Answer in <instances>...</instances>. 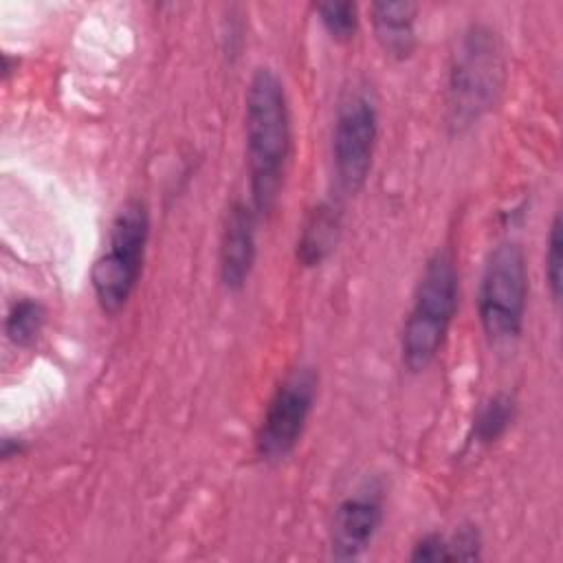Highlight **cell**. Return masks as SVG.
Segmentation results:
<instances>
[{"label":"cell","instance_id":"cell-3","mask_svg":"<svg viewBox=\"0 0 563 563\" xmlns=\"http://www.w3.org/2000/svg\"><path fill=\"white\" fill-rule=\"evenodd\" d=\"M504 84L497 35L482 24L468 26L453 53L446 81V119L455 132L471 128L490 110Z\"/></svg>","mask_w":563,"mask_h":563},{"label":"cell","instance_id":"cell-8","mask_svg":"<svg viewBox=\"0 0 563 563\" xmlns=\"http://www.w3.org/2000/svg\"><path fill=\"white\" fill-rule=\"evenodd\" d=\"M383 523V495L376 486H365L345 497L332 517L330 548L339 561L358 559L374 541Z\"/></svg>","mask_w":563,"mask_h":563},{"label":"cell","instance_id":"cell-17","mask_svg":"<svg viewBox=\"0 0 563 563\" xmlns=\"http://www.w3.org/2000/svg\"><path fill=\"white\" fill-rule=\"evenodd\" d=\"M24 451H26L24 440H20V438H4V440H2V457H4V460L18 457V455H22Z\"/></svg>","mask_w":563,"mask_h":563},{"label":"cell","instance_id":"cell-6","mask_svg":"<svg viewBox=\"0 0 563 563\" xmlns=\"http://www.w3.org/2000/svg\"><path fill=\"white\" fill-rule=\"evenodd\" d=\"M317 383V372L299 365L275 387L255 435L260 460L275 464L295 451L314 405Z\"/></svg>","mask_w":563,"mask_h":563},{"label":"cell","instance_id":"cell-12","mask_svg":"<svg viewBox=\"0 0 563 563\" xmlns=\"http://www.w3.org/2000/svg\"><path fill=\"white\" fill-rule=\"evenodd\" d=\"M479 556V537L475 530L464 528L455 537L444 534H427L422 537L413 550L411 561H471Z\"/></svg>","mask_w":563,"mask_h":563},{"label":"cell","instance_id":"cell-11","mask_svg":"<svg viewBox=\"0 0 563 563\" xmlns=\"http://www.w3.org/2000/svg\"><path fill=\"white\" fill-rule=\"evenodd\" d=\"M341 233V207L332 200H323L306 216L297 238V260L303 266H319L339 242Z\"/></svg>","mask_w":563,"mask_h":563},{"label":"cell","instance_id":"cell-10","mask_svg":"<svg viewBox=\"0 0 563 563\" xmlns=\"http://www.w3.org/2000/svg\"><path fill=\"white\" fill-rule=\"evenodd\" d=\"M376 42L385 55L407 59L416 48V13L413 2H374L369 7Z\"/></svg>","mask_w":563,"mask_h":563},{"label":"cell","instance_id":"cell-13","mask_svg":"<svg viewBox=\"0 0 563 563\" xmlns=\"http://www.w3.org/2000/svg\"><path fill=\"white\" fill-rule=\"evenodd\" d=\"M515 398L510 394H495L488 398L473 420V438L479 444L497 442L515 420Z\"/></svg>","mask_w":563,"mask_h":563},{"label":"cell","instance_id":"cell-4","mask_svg":"<svg viewBox=\"0 0 563 563\" xmlns=\"http://www.w3.org/2000/svg\"><path fill=\"white\" fill-rule=\"evenodd\" d=\"M150 238L147 207L132 198L114 216L110 224L108 246L90 271V284L99 308L117 314L134 292Z\"/></svg>","mask_w":563,"mask_h":563},{"label":"cell","instance_id":"cell-16","mask_svg":"<svg viewBox=\"0 0 563 563\" xmlns=\"http://www.w3.org/2000/svg\"><path fill=\"white\" fill-rule=\"evenodd\" d=\"M545 282L550 288V297L554 303L561 301L563 290V229H561V216L556 213L548 238H545Z\"/></svg>","mask_w":563,"mask_h":563},{"label":"cell","instance_id":"cell-15","mask_svg":"<svg viewBox=\"0 0 563 563\" xmlns=\"http://www.w3.org/2000/svg\"><path fill=\"white\" fill-rule=\"evenodd\" d=\"M323 29L336 42H350L358 29V11L354 2L334 0V2H319L314 7Z\"/></svg>","mask_w":563,"mask_h":563},{"label":"cell","instance_id":"cell-7","mask_svg":"<svg viewBox=\"0 0 563 563\" xmlns=\"http://www.w3.org/2000/svg\"><path fill=\"white\" fill-rule=\"evenodd\" d=\"M378 136L376 103L365 90H350L339 108L332 130V165L345 194L363 189Z\"/></svg>","mask_w":563,"mask_h":563},{"label":"cell","instance_id":"cell-1","mask_svg":"<svg viewBox=\"0 0 563 563\" xmlns=\"http://www.w3.org/2000/svg\"><path fill=\"white\" fill-rule=\"evenodd\" d=\"M244 132L251 205L268 213L284 185L290 158V112L282 79L273 68H255L244 95Z\"/></svg>","mask_w":563,"mask_h":563},{"label":"cell","instance_id":"cell-5","mask_svg":"<svg viewBox=\"0 0 563 563\" xmlns=\"http://www.w3.org/2000/svg\"><path fill=\"white\" fill-rule=\"evenodd\" d=\"M526 297L528 271L523 251L515 242H504L490 251L477 290L479 323L490 341L508 343L521 334Z\"/></svg>","mask_w":563,"mask_h":563},{"label":"cell","instance_id":"cell-2","mask_svg":"<svg viewBox=\"0 0 563 563\" xmlns=\"http://www.w3.org/2000/svg\"><path fill=\"white\" fill-rule=\"evenodd\" d=\"M457 308V271L449 251H435L418 279L411 308L400 334L402 365L418 374L427 369L444 345Z\"/></svg>","mask_w":563,"mask_h":563},{"label":"cell","instance_id":"cell-9","mask_svg":"<svg viewBox=\"0 0 563 563\" xmlns=\"http://www.w3.org/2000/svg\"><path fill=\"white\" fill-rule=\"evenodd\" d=\"M255 211L244 202L231 205L220 240V279L229 290H240L255 264Z\"/></svg>","mask_w":563,"mask_h":563},{"label":"cell","instance_id":"cell-14","mask_svg":"<svg viewBox=\"0 0 563 563\" xmlns=\"http://www.w3.org/2000/svg\"><path fill=\"white\" fill-rule=\"evenodd\" d=\"M46 321V310L37 299H18L4 319L7 339L18 347H29L40 336Z\"/></svg>","mask_w":563,"mask_h":563}]
</instances>
